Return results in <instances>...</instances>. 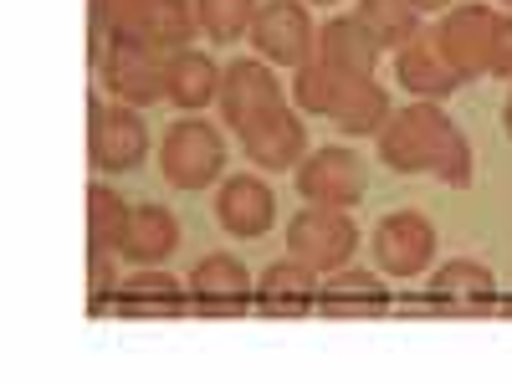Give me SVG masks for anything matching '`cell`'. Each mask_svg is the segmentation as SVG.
<instances>
[{
  "label": "cell",
  "instance_id": "obj_1",
  "mask_svg": "<svg viewBox=\"0 0 512 384\" xmlns=\"http://www.w3.org/2000/svg\"><path fill=\"white\" fill-rule=\"evenodd\" d=\"M379 159L390 164L395 175H436L451 190L472 185V144H466L461 128L425 98L390 113V123L379 128Z\"/></svg>",
  "mask_w": 512,
  "mask_h": 384
},
{
  "label": "cell",
  "instance_id": "obj_2",
  "mask_svg": "<svg viewBox=\"0 0 512 384\" xmlns=\"http://www.w3.org/2000/svg\"><path fill=\"white\" fill-rule=\"evenodd\" d=\"M159 164H164V180L175 185V190H205V185H216L221 169H226V139H221V128L195 118V113L180 118L164 134V144H159Z\"/></svg>",
  "mask_w": 512,
  "mask_h": 384
},
{
  "label": "cell",
  "instance_id": "obj_3",
  "mask_svg": "<svg viewBox=\"0 0 512 384\" xmlns=\"http://www.w3.org/2000/svg\"><path fill=\"white\" fill-rule=\"evenodd\" d=\"M169 67H175V52L159 47V41H108L103 82L118 103L149 108V103L169 98Z\"/></svg>",
  "mask_w": 512,
  "mask_h": 384
},
{
  "label": "cell",
  "instance_id": "obj_4",
  "mask_svg": "<svg viewBox=\"0 0 512 384\" xmlns=\"http://www.w3.org/2000/svg\"><path fill=\"white\" fill-rule=\"evenodd\" d=\"M359 251V226L349 210L333 205H308L303 216H292L287 226V256L313 272H344Z\"/></svg>",
  "mask_w": 512,
  "mask_h": 384
},
{
  "label": "cell",
  "instance_id": "obj_5",
  "mask_svg": "<svg viewBox=\"0 0 512 384\" xmlns=\"http://www.w3.org/2000/svg\"><path fill=\"white\" fill-rule=\"evenodd\" d=\"M251 47L262 52V62L272 67H303L318 57V26L308 21L303 0H262V11L251 21Z\"/></svg>",
  "mask_w": 512,
  "mask_h": 384
},
{
  "label": "cell",
  "instance_id": "obj_6",
  "mask_svg": "<svg viewBox=\"0 0 512 384\" xmlns=\"http://www.w3.org/2000/svg\"><path fill=\"white\" fill-rule=\"evenodd\" d=\"M149 154V123L118 103V108H103L98 98L88 103V159L93 169H103V175H123V169L144 164Z\"/></svg>",
  "mask_w": 512,
  "mask_h": 384
},
{
  "label": "cell",
  "instance_id": "obj_7",
  "mask_svg": "<svg viewBox=\"0 0 512 384\" xmlns=\"http://www.w3.org/2000/svg\"><path fill=\"white\" fill-rule=\"evenodd\" d=\"M297 175V195H303L308 205H333V210H349L364 200V159L354 149H338V144H323L313 149L303 164L292 169Z\"/></svg>",
  "mask_w": 512,
  "mask_h": 384
},
{
  "label": "cell",
  "instance_id": "obj_8",
  "mask_svg": "<svg viewBox=\"0 0 512 384\" xmlns=\"http://www.w3.org/2000/svg\"><path fill=\"white\" fill-rule=\"evenodd\" d=\"M497 11L492 6H451L446 21L436 26V47L451 62V72L466 77H482L492 72V47H497Z\"/></svg>",
  "mask_w": 512,
  "mask_h": 384
},
{
  "label": "cell",
  "instance_id": "obj_9",
  "mask_svg": "<svg viewBox=\"0 0 512 384\" xmlns=\"http://www.w3.org/2000/svg\"><path fill=\"white\" fill-rule=\"evenodd\" d=\"M282 103H287V98H282V82L272 77V62L241 57V62L226 67V77H221V113H226V128L246 134L256 118L272 113V108H282Z\"/></svg>",
  "mask_w": 512,
  "mask_h": 384
},
{
  "label": "cell",
  "instance_id": "obj_10",
  "mask_svg": "<svg viewBox=\"0 0 512 384\" xmlns=\"http://www.w3.org/2000/svg\"><path fill=\"white\" fill-rule=\"evenodd\" d=\"M374 262L390 277H420L436 262V226L425 216H415V210L384 216L374 226Z\"/></svg>",
  "mask_w": 512,
  "mask_h": 384
},
{
  "label": "cell",
  "instance_id": "obj_11",
  "mask_svg": "<svg viewBox=\"0 0 512 384\" xmlns=\"http://www.w3.org/2000/svg\"><path fill=\"white\" fill-rule=\"evenodd\" d=\"M190 303L200 308V313H246L251 308V297H256V287H251V272L236 262V256H226V251H216V256H205V262H195V272H190Z\"/></svg>",
  "mask_w": 512,
  "mask_h": 384
},
{
  "label": "cell",
  "instance_id": "obj_12",
  "mask_svg": "<svg viewBox=\"0 0 512 384\" xmlns=\"http://www.w3.org/2000/svg\"><path fill=\"white\" fill-rule=\"evenodd\" d=\"M241 149H246L251 164H262L267 175H272V169H297V164H303V149H308V128H303V118H297V108L282 103V108L262 113L246 128Z\"/></svg>",
  "mask_w": 512,
  "mask_h": 384
},
{
  "label": "cell",
  "instance_id": "obj_13",
  "mask_svg": "<svg viewBox=\"0 0 512 384\" xmlns=\"http://www.w3.org/2000/svg\"><path fill=\"white\" fill-rule=\"evenodd\" d=\"M216 221L221 231L251 241V236H267L277 221V195L267 190L262 175H231L216 195Z\"/></svg>",
  "mask_w": 512,
  "mask_h": 384
},
{
  "label": "cell",
  "instance_id": "obj_14",
  "mask_svg": "<svg viewBox=\"0 0 512 384\" xmlns=\"http://www.w3.org/2000/svg\"><path fill=\"white\" fill-rule=\"evenodd\" d=\"M502 303L497 292V277L482 267V262H466V256H456V262L436 267L431 272V292H425V308H456V313H487Z\"/></svg>",
  "mask_w": 512,
  "mask_h": 384
},
{
  "label": "cell",
  "instance_id": "obj_15",
  "mask_svg": "<svg viewBox=\"0 0 512 384\" xmlns=\"http://www.w3.org/2000/svg\"><path fill=\"white\" fill-rule=\"evenodd\" d=\"M395 77L405 82V88L415 93V98H425V103H436V98H451L456 88H461V77L451 72V62L441 57V47H436V31L431 26H420L405 47L395 52Z\"/></svg>",
  "mask_w": 512,
  "mask_h": 384
},
{
  "label": "cell",
  "instance_id": "obj_16",
  "mask_svg": "<svg viewBox=\"0 0 512 384\" xmlns=\"http://www.w3.org/2000/svg\"><path fill=\"white\" fill-rule=\"evenodd\" d=\"M328 118L344 128L349 139H369V134L379 139V128L390 123V93H384L374 77H338Z\"/></svg>",
  "mask_w": 512,
  "mask_h": 384
},
{
  "label": "cell",
  "instance_id": "obj_17",
  "mask_svg": "<svg viewBox=\"0 0 512 384\" xmlns=\"http://www.w3.org/2000/svg\"><path fill=\"white\" fill-rule=\"evenodd\" d=\"M379 41L354 21V16H333L328 26H318V62L338 77H374L379 67Z\"/></svg>",
  "mask_w": 512,
  "mask_h": 384
},
{
  "label": "cell",
  "instance_id": "obj_18",
  "mask_svg": "<svg viewBox=\"0 0 512 384\" xmlns=\"http://www.w3.org/2000/svg\"><path fill=\"white\" fill-rule=\"evenodd\" d=\"M318 272L303 267V262H272L262 272V282H256V303H262V313L272 318H297V313H313L318 308Z\"/></svg>",
  "mask_w": 512,
  "mask_h": 384
},
{
  "label": "cell",
  "instance_id": "obj_19",
  "mask_svg": "<svg viewBox=\"0 0 512 384\" xmlns=\"http://www.w3.org/2000/svg\"><path fill=\"white\" fill-rule=\"evenodd\" d=\"M190 308V287L180 277H169V272H139V277H128L118 282V313L123 318H175Z\"/></svg>",
  "mask_w": 512,
  "mask_h": 384
},
{
  "label": "cell",
  "instance_id": "obj_20",
  "mask_svg": "<svg viewBox=\"0 0 512 384\" xmlns=\"http://www.w3.org/2000/svg\"><path fill=\"white\" fill-rule=\"evenodd\" d=\"M175 246H180V221L169 216L164 205L144 200L134 216H128V236H123V256H128V262L159 267V262H169V256H175Z\"/></svg>",
  "mask_w": 512,
  "mask_h": 384
},
{
  "label": "cell",
  "instance_id": "obj_21",
  "mask_svg": "<svg viewBox=\"0 0 512 384\" xmlns=\"http://www.w3.org/2000/svg\"><path fill=\"white\" fill-rule=\"evenodd\" d=\"M395 303V292L384 287L374 272H354V267H344V272H328V282L318 287V308L323 313H333V318H359V313H384Z\"/></svg>",
  "mask_w": 512,
  "mask_h": 384
},
{
  "label": "cell",
  "instance_id": "obj_22",
  "mask_svg": "<svg viewBox=\"0 0 512 384\" xmlns=\"http://www.w3.org/2000/svg\"><path fill=\"white\" fill-rule=\"evenodd\" d=\"M169 103H180L185 113H200L210 103H221V67L205 52H175V67H169Z\"/></svg>",
  "mask_w": 512,
  "mask_h": 384
},
{
  "label": "cell",
  "instance_id": "obj_23",
  "mask_svg": "<svg viewBox=\"0 0 512 384\" xmlns=\"http://www.w3.org/2000/svg\"><path fill=\"white\" fill-rule=\"evenodd\" d=\"M354 21L379 41V47H405V41L425 26V11L415 6V0H359V11H354Z\"/></svg>",
  "mask_w": 512,
  "mask_h": 384
},
{
  "label": "cell",
  "instance_id": "obj_24",
  "mask_svg": "<svg viewBox=\"0 0 512 384\" xmlns=\"http://www.w3.org/2000/svg\"><path fill=\"white\" fill-rule=\"evenodd\" d=\"M128 210L113 190L93 185L88 190V251H123V236H128Z\"/></svg>",
  "mask_w": 512,
  "mask_h": 384
},
{
  "label": "cell",
  "instance_id": "obj_25",
  "mask_svg": "<svg viewBox=\"0 0 512 384\" xmlns=\"http://www.w3.org/2000/svg\"><path fill=\"white\" fill-rule=\"evenodd\" d=\"M262 11V0H195V16H200V31L210 41H241Z\"/></svg>",
  "mask_w": 512,
  "mask_h": 384
},
{
  "label": "cell",
  "instance_id": "obj_26",
  "mask_svg": "<svg viewBox=\"0 0 512 384\" xmlns=\"http://www.w3.org/2000/svg\"><path fill=\"white\" fill-rule=\"evenodd\" d=\"M195 0H154V21H149V41L169 52H185V41H195Z\"/></svg>",
  "mask_w": 512,
  "mask_h": 384
},
{
  "label": "cell",
  "instance_id": "obj_27",
  "mask_svg": "<svg viewBox=\"0 0 512 384\" xmlns=\"http://www.w3.org/2000/svg\"><path fill=\"white\" fill-rule=\"evenodd\" d=\"M98 6L108 21V41H149L154 0H98Z\"/></svg>",
  "mask_w": 512,
  "mask_h": 384
},
{
  "label": "cell",
  "instance_id": "obj_28",
  "mask_svg": "<svg viewBox=\"0 0 512 384\" xmlns=\"http://www.w3.org/2000/svg\"><path fill=\"white\" fill-rule=\"evenodd\" d=\"M333 82H338V72H328L318 57L297 67V77H292V103H297V113H323V118H328Z\"/></svg>",
  "mask_w": 512,
  "mask_h": 384
},
{
  "label": "cell",
  "instance_id": "obj_29",
  "mask_svg": "<svg viewBox=\"0 0 512 384\" xmlns=\"http://www.w3.org/2000/svg\"><path fill=\"white\" fill-rule=\"evenodd\" d=\"M492 77L512 82V16L497 21V47H492Z\"/></svg>",
  "mask_w": 512,
  "mask_h": 384
},
{
  "label": "cell",
  "instance_id": "obj_30",
  "mask_svg": "<svg viewBox=\"0 0 512 384\" xmlns=\"http://www.w3.org/2000/svg\"><path fill=\"white\" fill-rule=\"evenodd\" d=\"M420 11H451V6H461V0H415Z\"/></svg>",
  "mask_w": 512,
  "mask_h": 384
},
{
  "label": "cell",
  "instance_id": "obj_31",
  "mask_svg": "<svg viewBox=\"0 0 512 384\" xmlns=\"http://www.w3.org/2000/svg\"><path fill=\"white\" fill-rule=\"evenodd\" d=\"M502 128H507V139H512V103H507V113H502Z\"/></svg>",
  "mask_w": 512,
  "mask_h": 384
},
{
  "label": "cell",
  "instance_id": "obj_32",
  "mask_svg": "<svg viewBox=\"0 0 512 384\" xmlns=\"http://www.w3.org/2000/svg\"><path fill=\"white\" fill-rule=\"evenodd\" d=\"M313 6H333V0H313Z\"/></svg>",
  "mask_w": 512,
  "mask_h": 384
},
{
  "label": "cell",
  "instance_id": "obj_33",
  "mask_svg": "<svg viewBox=\"0 0 512 384\" xmlns=\"http://www.w3.org/2000/svg\"><path fill=\"white\" fill-rule=\"evenodd\" d=\"M507 6H512V0H507Z\"/></svg>",
  "mask_w": 512,
  "mask_h": 384
}]
</instances>
